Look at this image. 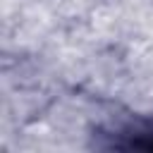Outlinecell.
<instances>
[{"label": "cell", "mask_w": 153, "mask_h": 153, "mask_svg": "<svg viewBox=\"0 0 153 153\" xmlns=\"http://www.w3.org/2000/svg\"><path fill=\"white\" fill-rule=\"evenodd\" d=\"M117 146H122V148H146V151H151V148H153V131H131L129 141H122V143H117Z\"/></svg>", "instance_id": "cell-1"}]
</instances>
